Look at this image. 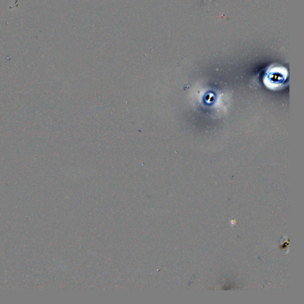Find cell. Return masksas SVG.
<instances>
[{
    "mask_svg": "<svg viewBox=\"0 0 304 304\" xmlns=\"http://www.w3.org/2000/svg\"><path fill=\"white\" fill-rule=\"evenodd\" d=\"M285 74L280 73V71H273V73L268 74V79H269L270 83H273L272 84H280L285 80Z\"/></svg>",
    "mask_w": 304,
    "mask_h": 304,
    "instance_id": "6da1fadb",
    "label": "cell"
}]
</instances>
